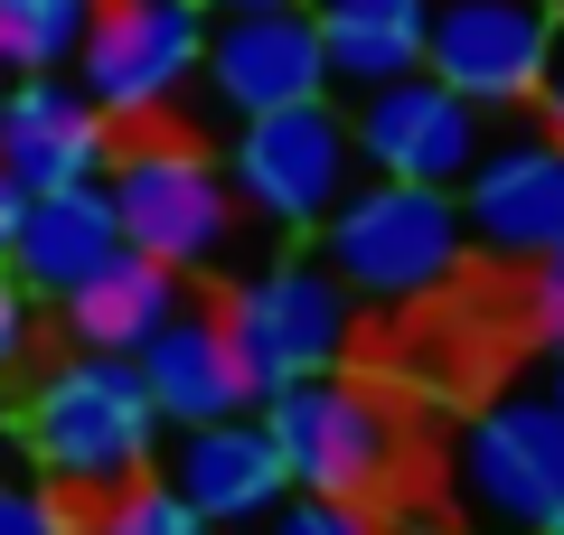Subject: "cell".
Here are the masks:
<instances>
[{
	"mask_svg": "<svg viewBox=\"0 0 564 535\" xmlns=\"http://www.w3.org/2000/svg\"><path fill=\"white\" fill-rule=\"evenodd\" d=\"M198 76H207V95L226 103V122L273 113V103H321L329 95V57H321L311 0H282V10H207Z\"/></svg>",
	"mask_w": 564,
	"mask_h": 535,
	"instance_id": "11",
	"label": "cell"
},
{
	"mask_svg": "<svg viewBox=\"0 0 564 535\" xmlns=\"http://www.w3.org/2000/svg\"><path fill=\"white\" fill-rule=\"evenodd\" d=\"M207 0H95L76 39V95L104 122H161L198 85Z\"/></svg>",
	"mask_w": 564,
	"mask_h": 535,
	"instance_id": "5",
	"label": "cell"
},
{
	"mask_svg": "<svg viewBox=\"0 0 564 535\" xmlns=\"http://www.w3.org/2000/svg\"><path fill=\"white\" fill-rule=\"evenodd\" d=\"M555 10H564V0H555Z\"/></svg>",
	"mask_w": 564,
	"mask_h": 535,
	"instance_id": "31",
	"label": "cell"
},
{
	"mask_svg": "<svg viewBox=\"0 0 564 535\" xmlns=\"http://www.w3.org/2000/svg\"><path fill=\"white\" fill-rule=\"evenodd\" d=\"M85 20H95V0H0V76L76 66Z\"/></svg>",
	"mask_w": 564,
	"mask_h": 535,
	"instance_id": "19",
	"label": "cell"
},
{
	"mask_svg": "<svg viewBox=\"0 0 564 535\" xmlns=\"http://www.w3.org/2000/svg\"><path fill=\"white\" fill-rule=\"evenodd\" d=\"M348 178H358V141L329 113V95L321 103H273V113L236 122L226 188H236V207H254L273 236H311V226L348 198Z\"/></svg>",
	"mask_w": 564,
	"mask_h": 535,
	"instance_id": "6",
	"label": "cell"
},
{
	"mask_svg": "<svg viewBox=\"0 0 564 535\" xmlns=\"http://www.w3.org/2000/svg\"><path fill=\"white\" fill-rule=\"evenodd\" d=\"M462 207L452 188H423V178H348V198L321 217V263L348 282V301H404L443 292L462 273Z\"/></svg>",
	"mask_w": 564,
	"mask_h": 535,
	"instance_id": "2",
	"label": "cell"
},
{
	"mask_svg": "<svg viewBox=\"0 0 564 535\" xmlns=\"http://www.w3.org/2000/svg\"><path fill=\"white\" fill-rule=\"evenodd\" d=\"M141 385H151V404H161V423H226V414H254L263 385L254 367H245L236 329H226V310H170L161 329L132 348Z\"/></svg>",
	"mask_w": 564,
	"mask_h": 535,
	"instance_id": "14",
	"label": "cell"
},
{
	"mask_svg": "<svg viewBox=\"0 0 564 535\" xmlns=\"http://www.w3.org/2000/svg\"><path fill=\"white\" fill-rule=\"evenodd\" d=\"M170 489H180L188 507L226 535V526H263V516H273V498L292 489V470H282L263 414H226V423H180Z\"/></svg>",
	"mask_w": 564,
	"mask_h": 535,
	"instance_id": "15",
	"label": "cell"
},
{
	"mask_svg": "<svg viewBox=\"0 0 564 535\" xmlns=\"http://www.w3.org/2000/svg\"><path fill=\"white\" fill-rule=\"evenodd\" d=\"M226 329H236L254 385L273 395V385H292V376H329V367H339L348 329H358V301H348V282L329 273V263L292 254V263H263V273L236 292Z\"/></svg>",
	"mask_w": 564,
	"mask_h": 535,
	"instance_id": "9",
	"label": "cell"
},
{
	"mask_svg": "<svg viewBox=\"0 0 564 535\" xmlns=\"http://www.w3.org/2000/svg\"><path fill=\"white\" fill-rule=\"evenodd\" d=\"M555 29H564L555 0H423V66L480 113H518V103H536Z\"/></svg>",
	"mask_w": 564,
	"mask_h": 535,
	"instance_id": "8",
	"label": "cell"
},
{
	"mask_svg": "<svg viewBox=\"0 0 564 535\" xmlns=\"http://www.w3.org/2000/svg\"><path fill=\"white\" fill-rule=\"evenodd\" d=\"M85 535H217L207 526L198 507H188L180 489H170V479H122V489H104L95 498V516H85Z\"/></svg>",
	"mask_w": 564,
	"mask_h": 535,
	"instance_id": "20",
	"label": "cell"
},
{
	"mask_svg": "<svg viewBox=\"0 0 564 535\" xmlns=\"http://www.w3.org/2000/svg\"><path fill=\"white\" fill-rule=\"evenodd\" d=\"M0 95H10V76H0Z\"/></svg>",
	"mask_w": 564,
	"mask_h": 535,
	"instance_id": "30",
	"label": "cell"
},
{
	"mask_svg": "<svg viewBox=\"0 0 564 535\" xmlns=\"http://www.w3.org/2000/svg\"><path fill=\"white\" fill-rule=\"evenodd\" d=\"M536 113H545V132L564 141V29H555V47H545V76H536Z\"/></svg>",
	"mask_w": 564,
	"mask_h": 535,
	"instance_id": "25",
	"label": "cell"
},
{
	"mask_svg": "<svg viewBox=\"0 0 564 535\" xmlns=\"http://www.w3.org/2000/svg\"><path fill=\"white\" fill-rule=\"evenodd\" d=\"M311 20H321L329 85H348V95L423 66V0H311Z\"/></svg>",
	"mask_w": 564,
	"mask_h": 535,
	"instance_id": "18",
	"label": "cell"
},
{
	"mask_svg": "<svg viewBox=\"0 0 564 535\" xmlns=\"http://www.w3.org/2000/svg\"><path fill=\"white\" fill-rule=\"evenodd\" d=\"M10 460H20V423L0 414V479H10Z\"/></svg>",
	"mask_w": 564,
	"mask_h": 535,
	"instance_id": "27",
	"label": "cell"
},
{
	"mask_svg": "<svg viewBox=\"0 0 564 535\" xmlns=\"http://www.w3.org/2000/svg\"><path fill=\"white\" fill-rule=\"evenodd\" d=\"M113 254H122V217H113V198H104V178H85V188H39V198L20 207V236H10V273H20L29 301H66Z\"/></svg>",
	"mask_w": 564,
	"mask_h": 535,
	"instance_id": "16",
	"label": "cell"
},
{
	"mask_svg": "<svg viewBox=\"0 0 564 535\" xmlns=\"http://www.w3.org/2000/svg\"><path fill=\"white\" fill-rule=\"evenodd\" d=\"M57 310H66V338H76V348L132 357L141 338H151L170 310H180V273H170L161 254H132V244H122V254L104 263L95 282H76V292H66Z\"/></svg>",
	"mask_w": 564,
	"mask_h": 535,
	"instance_id": "17",
	"label": "cell"
},
{
	"mask_svg": "<svg viewBox=\"0 0 564 535\" xmlns=\"http://www.w3.org/2000/svg\"><path fill=\"white\" fill-rule=\"evenodd\" d=\"M0 535H85L66 516V489H29V479H0Z\"/></svg>",
	"mask_w": 564,
	"mask_h": 535,
	"instance_id": "22",
	"label": "cell"
},
{
	"mask_svg": "<svg viewBox=\"0 0 564 535\" xmlns=\"http://www.w3.org/2000/svg\"><path fill=\"white\" fill-rule=\"evenodd\" d=\"M348 141L377 178H423V188H462V170L480 160V103L452 95L433 66H404L386 85H358L348 103Z\"/></svg>",
	"mask_w": 564,
	"mask_h": 535,
	"instance_id": "10",
	"label": "cell"
},
{
	"mask_svg": "<svg viewBox=\"0 0 564 535\" xmlns=\"http://www.w3.org/2000/svg\"><path fill=\"white\" fill-rule=\"evenodd\" d=\"M207 10H282V0H207Z\"/></svg>",
	"mask_w": 564,
	"mask_h": 535,
	"instance_id": "29",
	"label": "cell"
},
{
	"mask_svg": "<svg viewBox=\"0 0 564 535\" xmlns=\"http://www.w3.org/2000/svg\"><path fill=\"white\" fill-rule=\"evenodd\" d=\"M104 198H113V217H122V244H132V254H161L170 273H217V263L236 254V188H226V170L180 132L113 141Z\"/></svg>",
	"mask_w": 564,
	"mask_h": 535,
	"instance_id": "3",
	"label": "cell"
},
{
	"mask_svg": "<svg viewBox=\"0 0 564 535\" xmlns=\"http://www.w3.org/2000/svg\"><path fill=\"white\" fill-rule=\"evenodd\" d=\"M527 319H536L545 348L564 338V244H545V254H536V282H527Z\"/></svg>",
	"mask_w": 564,
	"mask_h": 535,
	"instance_id": "24",
	"label": "cell"
},
{
	"mask_svg": "<svg viewBox=\"0 0 564 535\" xmlns=\"http://www.w3.org/2000/svg\"><path fill=\"white\" fill-rule=\"evenodd\" d=\"M452 498L499 535H564V404L499 395L452 441Z\"/></svg>",
	"mask_w": 564,
	"mask_h": 535,
	"instance_id": "4",
	"label": "cell"
},
{
	"mask_svg": "<svg viewBox=\"0 0 564 535\" xmlns=\"http://www.w3.org/2000/svg\"><path fill=\"white\" fill-rule=\"evenodd\" d=\"M263 535H377V516H367L358 498L282 489V498H273V516H263Z\"/></svg>",
	"mask_w": 564,
	"mask_h": 535,
	"instance_id": "21",
	"label": "cell"
},
{
	"mask_svg": "<svg viewBox=\"0 0 564 535\" xmlns=\"http://www.w3.org/2000/svg\"><path fill=\"white\" fill-rule=\"evenodd\" d=\"M545 395L564 404V338H555V357H545Z\"/></svg>",
	"mask_w": 564,
	"mask_h": 535,
	"instance_id": "28",
	"label": "cell"
},
{
	"mask_svg": "<svg viewBox=\"0 0 564 535\" xmlns=\"http://www.w3.org/2000/svg\"><path fill=\"white\" fill-rule=\"evenodd\" d=\"M462 207V236L499 263H536L545 244H564V141L555 132H527V141H499L462 170L452 188Z\"/></svg>",
	"mask_w": 564,
	"mask_h": 535,
	"instance_id": "12",
	"label": "cell"
},
{
	"mask_svg": "<svg viewBox=\"0 0 564 535\" xmlns=\"http://www.w3.org/2000/svg\"><path fill=\"white\" fill-rule=\"evenodd\" d=\"M20 207H29V188L0 170V263H10V236H20Z\"/></svg>",
	"mask_w": 564,
	"mask_h": 535,
	"instance_id": "26",
	"label": "cell"
},
{
	"mask_svg": "<svg viewBox=\"0 0 564 535\" xmlns=\"http://www.w3.org/2000/svg\"><path fill=\"white\" fill-rule=\"evenodd\" d=\"M254 414H263V433H273L282 470H292V489H321V498H377L386 479H395V460H404L395 414H386L377 395H358V385H339V367H329V376H292V385H273Z\"/></svg>",
	"mask_w": 564,
	"mask_h": 535,
	"instance_id": "7",
	"label": "cell"
},
{
	"mask_svg": "<svg viewBox=\"0 0 564 535\" xmlns=\"http://www.w3.org/2000/svg\"><path fill=\"white\" fill-rule=\"evenodd\" d=\"M0 170L20 178L29 198L39 188H85V178L113 170V122L76 95L66 66L10 76V95H0Z\"/></svg>",
	"mask_w": 564,
	"mask_h": 535,
	"instance_id": "13",
	"label": "cell"
},
{
	"mask_svg": "<svg viewBox=\"0 0 564 535\" xmlns=\"http://www.w3.org/2000/svg\"><path fill=\"white\" fill-rule=\"evenodd\" d=\"M20 451L47 470V489L66 498H104L122 479L151 470L161 451V404L141 385L132 357H104V348H76L57 357L20 404Z\"/></svg>",
	"mask_w": 564,
	"mask_h": 535,
	"instance_id": "1",
	"label": "cell"
},
{
	"mask_svg": "<svg viewBox=\"0 0 564 535\" xmlns=\"http://www.w3.org/2000/svg\"><path fill=\"white\" fill-rule=\"evenodd\" d=\"M29 357H39V301L20 292L10 263H0V376H20Z\"/></svg>",
	"mask_w": 564,
	"mask_h": 535,
	"instance_id": "23",
	"label": "cell"
}]
</instances>
